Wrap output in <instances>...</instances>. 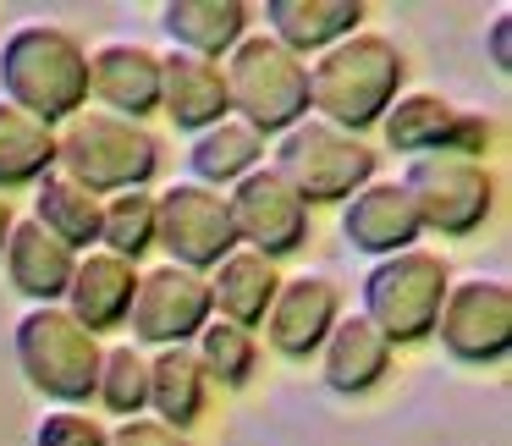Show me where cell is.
<instances>
[{
  "mask_svg": "<svg viewBox=\"0 0 512 446\" xmlns=\"http://www.w3.org/2000/svg\"><path fill=\"white\" fill-rule=\"evenodd\" d=\"M56 171L94 193L111 199L127 188H149V177L160 171V138L144 122H127L111 111H89L56 127Z\"/></svg>",
  "mask_w": 512,
  "mask_h": 446,
  "instance_id": "cell-3",
  "label": "cell"
},
{
  "mask_svg": "<svg viewBox=\"0 0 512 446\" xmlns=\"http://www.w3.org/2000/svg\"><path fill=\"white\" fill-rule=\"evenodd\" d=\"M89 100L127 122L160 111V50H149L144 39H100L89 50Z\"/></svg>",
  "mask_w": 512,
  "mask_h": 446,
  "instance_id": "cell-16",
  "label": "cell"
},
{
  "mask_svg": "<svg viewBox=\"0 0 512 446\" xmlns=\"http://www.w3.org/2000/svg\"><path fill=\"white\" fill-rule=\"evenodd\" d=\"M375 166H380V155L364 138L342 133V127L320 122V116H303V122L287 127V133L276 138V149H270V171H276L309 210L314 204L353 199V193L375 177Z\"/></svg>",
  "mask_w": 512,
  "mask_h": 446,
  "instance_id": "cell-6",
  "label": "cell"
},
{
  "mask_svg": "<svg viewBox=\"0 0 512 446\" xmlns=\"http://www.w3.org/2000/svg\"><path fill=\"white\" fill-rule=\"evenodd\" d=\"M226 116L254 127L259 138H281L309 116V61L276 45L270 34H243L221 61Z\"/></svg>",
  "mask_w": 512,
  "mask_h": 446,
  "instance_id": "cell-4",
  "label": "cell"
},
{
  "mask_svg": "<svg viewBox=\"0 0 512 446\" xmlns=\"http://www.w3.org/2000/svg\"><path fill=\"white\" fill-rule=\"evenodd\" d=\"M34 446H105V424L89 408H45L34 424Z\"/></svg>",
  "mask_w": 512,
  "mask_h": 446,
  "instance_id": "cell-31",
  "label": "cell"
},
{
  "mask_svg": "<svg viewBox=\"0 0 512 446\" xmlns=\"http://www.w3.org/2000/svg\"><path fill=\"white\" fill-rule=\"evenodd\" d=\"M402 193L413 199L424 232L441 237H468L490 221L496 210V177L485 171V160H463V155H413L402 171Z\"/></svg>",
  "mask_w": 512,
  "mask_h": 446,
  "instance_id": "cell-8",
  "label": "cell"
},
{
  "mask_svg": "<svg viewBox=\"0 0 512 446\" xmlns=\"http://www.w3.org/2000/svg\"><path fill=\"white\" fill-rule=\"evenodd\" d=\"M204 397H210V380H204L193 347H155L149 353V413L160 424L188 435V424L204 413Z\"/></svg>",
  "mask_w": 512,
  "mask_h": 446,
  "instance_id": "cell-24",
  "label": "cell"
},
{
  "mask_svg": "<svg viewBox=\"0 0 512 446\" xmlns=\"http://www.w3.org/2000/svg\"><path fill=\"white\" fill-rule=\"evenodd\" d=\"M452 287L446 276V259L430 254V248H402L391 259H375L358 281V298H364V320L386 336L391 347H413L435 331V314H441V298Z\"/></svg>",
  "mask_w": 512,
  "mask_h": 446,
  "instance_id": "cell-7",
  "label": "cell"
},
{
  "mask_svg": "<svg viewBox=\"0 0 512 446\" xmlns=\"http://www.w3.org/2000/svg\"><path fill=\"white\" fill-rule=\"evenodd\" d=\"M34 221L45 226L56 243H67L72 254L100 248V199H94L83 182L61 177V171H45V177L34 182Z\"/></svg>",
  "mask_w": 512,
  "mask_h": 446,
  "instance_id": "cell-26",
  "label": "cell"
},
{
  "mask_svg": "<svg viewBox=\"0 0 512 446\" xmlns=\"http://www.w3.org/2000/svg\"><path fill=\"white\" fill-rule=\"evenodd\" d=\"M490 67L512 72V12H507V6L490 17Z\"/></svg>",
  "mask_w": 512,
  "mask_h": 446,
  "instance_id": "cell-33",
  "label": "cell"
},
{
  "mask_svg": "<svg viewBox=\"0 0 512 446\" xmlns=\"http://www.w3.org/2000/svg\"><path fill=\"white\" fill-rule=\"evenodd\" d=\"M336 320H342V287L325 270H298V276H281L259 325L281 358H314Z\"/></svg>",
  "mask_w": 512,
  "mask_h": 446,
  "instance_id": "cell-14",
  "label": "cell"
},
{
  "mask_svg": "<svg viewBox=\"0 0 512 446\" xmlns=\"http://www.w3.org/2000/svg\"><path fill=\"white\" fill-rule=\"evenodd\" d=\"M12 358L50 408H83L100 375V336L83 331L61 303H34L12 325Z\"/></svg>",
  "mask_w": 512,
  "mask_h": 446,
  "instance_id": "cell-5",
  "label": "cell"
},
{
  "mask_svg": "<svg viewBox=\"0 0 512 446\" xmlns=\"http://www.w3.org/2000/svg\"><path fill=\"white\" fill-rule=\"evenodd\" d=\"M105 446H193L182 430H171V424H160V419H122L116 430H105Z\"/></svg>",
  "mask_w": 512,
  "mask_h": 446,
  "instance_id": "cell-32",
  "label": "cell"
},
{
  "mask_svg": "<svg viewBox=\"0 0 512 446\" xmlns=\"http://www.w3.org/2000/svg\"><path fill=\"white\" fill-rule=\"evenodd\" d=\"M0 100L61 127L89 105V45L61 23H17L0 39Z\"/></svg>",
  "mask_w": 512,
  "mask_h": 446,
  "instance_id": "cell-2",
  "label": "cell"
},
{
  "mask_svg": "<svg viewBox=\"0 0 512 446\" xmlns=\"http://www.w3.org/2000/svg\"><path fill=\"white\" fill-rule=\"evenodd\" d=\"M45 171H56V127L23 116L12 100H0V193L34 188Z\"/></svg>",
  "mask_w": 512,
  "mask_h": 446,
  "instance_id": "cell-27",
  "label": "cell"
},
{
  "mask_svg": "<svg viewBox=\"0 0 512 446\" xmlns=\"http://www.w3.org/2000/svg\"><path fill=\"white\" fill-rule=\"evenodd\" d=\"M226 210H232L237 248L281 259V254H298V248L309 243V204H303L270 166H254L243 182H232V188H226Z\"/></svg>",
  "mask_w": 512,
  "mask_h": 446,
  "instance_id": "cell-13",
  "label": "cell"
},
{
  "mask_svg": "<svg viewBox=\"0 0 512 446\" xmlns=\"http://www.w3.org/2000/svg\"><path fill=\"white\" fill-rule=\"evenodd\" d=\"M210 281L182 265L138 270V292L127 309L133 347H193V336L210 325Z\"/></svg>",
  "mask_w": 512,
  "mask_h": 446,
  "instance_id": "cell-12",
  "label": "cell"
},
{
  "mask_svg": "<svg viewBox=\"0 0 512 446\" xmlns=\"http://www.w3.org/2000/svg\"><path fill=\"white\" fill-rule=\"evenodd\" d=\"M12 199H6V193H0V254H6V237H12Z\"/></svg>",
  "mask_w": 512,
  "mask_h": 446,
  "instance_id": "cell-34",
  "label": "cell"
},
{
  "mask_svg": "<svg viewBox=\"0 0 512 446\" xmlns=\"http://www.w3.org/2000/svg\"><path fill=\"white\" fill-rule=\"evenodd\" d=\"M138 292V265L105 254V248H89V254L72 259V281L61 292V309L83 325V331H111V325H127V309H133Z\"/></svg>",
  "mask_w": 512,
  "mask_h": 446,
  "instance_id": "cell-17",
  "label": "cell"
},
{
  "mask_svg": "<svg viewBox=\"0 0 512 446\" xmlns=\"http://www.w3.org/2000/svg\"><path fill=\"white\" fill-rule=\"evenodd\" d=\"M402 78H408L402 50L375 28H358L309 61V116L364 138L402 94Z\"/></svg>",
  "mask_w": 512,
  "mask_h": 446,
  "instance_id": "cell-1",
  "label": "cell"
},
{
  "mask_svg": "<svg viewBox=\"0 0 512 446\" xmlns=\"http://www.w3.org/2000/svg\"><path fill=\"white\" fill-rule=\"evenodd\" d=\"M100 248L127 259V265H138L155 248V193L127 188V193L100 199Z\"/></svg>",
  "mask_w": 512,
  "mask_h": 446,
  "instance_id": "cell-30",
  "label": "cell"
},
{
  "mask_svg": "<svg viewBox=\"0 0 512 446\" xmlns=\"http://www.w3.org/2000/svg\"><path fill=\"white\" fill-rule=\"evenodd\" d=\"M204 281H210L215 320H232V325H243V331H254V325L265 320L276 287H281V270H276V259L254 254V248H232Z\"/></svg>",
  "mask_w": 512,
  "mask_h": 446,
  "instance_id": "cell-22",
  "label": "cell"
},
{
  "mask_svg": "<svg viewBox=\"0 0 512 446\" xmlns=\"http://www.w3.org/2000/svg\"><path fill=\"white\" fill-rule=\"evenodd\" d=\"M391 353L397 347L364 320V314H342L331 325V336L320 342V375L336 397H364L391 375Z\"/></svg>",
  "mask_w": 512,
  "mask_h": 446,
  "instance_id": "cell-19",
  "label": "cell"
},
{
  "mask_svg": "<svg viewBox=\"0 0 512 446\" xmlns=\"http://www.w3.org/2000/svg\"><path fill=\"white\" fill-rule=\"evenodd\" d=\"M72 259L78 254H72L67 243H56L34 215H23V221H12V237H6L0 265H6V281H12L28 298V309H34V303H61V292H67V281H72Z\"/></svg>",
  "mask_w": 512,
  "mask_h": 446,
  "instance_id": "cell-21",
  "label": "cell"
},
{
  "mask_svg": "<svg viewBox=\"0 0 512 446\" xmlns=\"http://www.w3.org/2000/svg\"><path fill=\"white\" fill-rule=\"evenodd\" d=\"M94 402L116 419H138L149 408V353L133 342L100 347V375H94Z\"/></svg>",
  "mask_w": 512,
  "mask_h": 446,
  "instance_id": "cell-29",
  "label": "cell"
},
{
  "mask_svg": "<svg viewBox=\"0 0 512 446\" xmlns=\"http://www.w3.org/2000/svg\"><path fill=\"white\" fill-rule=\"evenodd\" d=\"M430 336H441L457 364H501L512 353V287L501 276L452 281Z\"/></svg>",
  "mask_w": 512,
  "mask_h": 446,
  "instance_id": "cell-11",
  "label": "cell"
},
{
  "mask_svg": "<svg viewBox=\"0 0 512 446\" xmlns=\"http://www.w3.org/2000/svg\"><path fill=\"white\" fill-rule=\"evenodd\" d=\"M160 116L177 133H204V127L226 122V78L221 61L188 56V50H166L160 56Z\"/></svg>",
  "mask_w": 512,
  "mask_h": 446,
  "instance_id": "cell-18",
  "label": "cell"
},
{
  "mask_svg": "<svg viewBox=\"0 0 512 446\" xmlns=\"http://www.w3.org/2000/svg\"><path fill=\"white\" fill-rule=\"evenodd\" d=\"M155 248H166V265L210 276L237 248L226 193L204 188L193 177H177L171 188H160L155 193Z\"/></svg>",
  "mask_w": 512,
  "mask_h": 446,
  "instance_id": "cell-9",
  "label": "cell"
},
{
  "mask_svg": "<svg viewBox=\"0 0 512 446\" xmlns=\"http://www.w3.org/2000/svg\"><path fill=\"white\" fill-rule=\"evenodd\" d=\"M380 138H386L391 155H463L479 160L490 149V122L479 111L441 100L430 89H402L391 100V111L380 116Z\"/></svg>",
  "mask_w": 512,
  "mask_h": 446,
  "instance_id": "cell-10",
  "label": "cell"
},
{
  "mask_svg": "<svg viewBox=\"0 0 512 446\" xmlns=\"http://www.w3.org/2000/svg\"><path fill=\"white\" fill-rule=\"evenodd\" d=\"M193 358H199V369H204V380H210V386L237 391V386H248V380H254L259 336L243 331V325H232V320H215V314H210V325L193 336Z\"/></svg>",
  "mask_w": 512,
  "mask_h": 446,
  "instance_id": "cell-28",
  "label": "cell"
},
{
  "mask_svg": "<svg viewBox=\"0 0 512 446\" xmlns=\"http://www.w3.org/2000/svg\"><path fill=\"white\" fill-rule=\"evenodd\" d=\"M254 166H265V138L254 133V127H243V122H215V127H204V133H193V144H188V171H193V182H204V188H215V193H226L232 182H243Z\"/></svg>",
  "mask_w": 512,
  "mask_h": 446,
  "instance_id": "cell-25",
  "label": "cell"
},
{
  "mask_svg": "<svg viewBox=\"0 0 512 446\" xmlns=\"http://www.w3.org/2000/svg\"><path fill=\"white\" fill-rule=\"evenodd\" d=\"M336 221H342V237L353 254L364 259H391L402 254V248H419L424 226L419 215H413V199L402 193L397 177H369L364 188L353 193V199L336 204Z\"/></svg>",
  "mask_w": 512,
  "mask_h": 446,
  "instance_id": "cell-15",
  "label": "cell"
},
{
  "mask_svg": "<svg viewBox=\"0 0 512 446\" xmlns=\"http://www.w3.org/2000/svg\"><path fill=\"white\" fill-rule=\"evenodd\" d=\"M160 28L171 34V50L226 61L232 45L248 34V6L243 0H166L160 6Z\"/></svg>",
  "mask_w": 512,
  "mask_h": 446,
  "instance_id": "cell-23",
  "label": "cell"
},
{
  "mask_svg": "<svg viewBox=\"0 0 512 446\" xmlns=\"http://www.w3.org/2000/svg\"><path fill=\"white\" fill-rule=\"evenodd\" d=\"M358 23H364V0H265V34L303 61L358 34Z\"/></svg>",
  "mask_w": 512,
  "mask_h": 446,
  "instance_id": "cell-20",
  "label": "cell"
}]
</instances>
